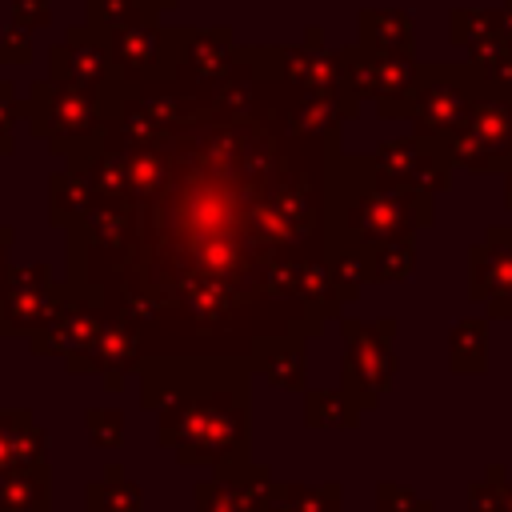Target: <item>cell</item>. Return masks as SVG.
<instances>
[{"label": "cell", "instance_id": "1", "mask_svg": "<svg viewBox=\"0 0 512 512\" xmlns=\"http://www.w3.org/2000/svg\"><path fill=\"white\" fill-rule=\"evenodd\" d=\"M160 144L168 180L136 212V272L104 296L136 320L144 356L248 360L268 336H320L324 320L304 300H272L264 272L328 256L340 136L284 132L256 92L252 116H208Z\"/></svg>", "mask_w": 512, "mask_h": 512}, {"label": "cell", "instance_id": "2", "mask_svg": "<svg viewBox=\"0 0 512 512\" xmlns=\"http://www.w3.org/2000/svg\"><path fill=\"white\" fill-rule=\"evenodd\" d=\"M140 400L160 416V444L184 464H248V360L144 356Z\"/></svg>", "mask_w": 512, "mask_h": 512}, {"label": "cell", "instance_id": "3", "mask_svg": "<svg viewBox=\"0 0 512 512\" xmlns=\"http://www.w3.org/2000/svg\"><path fill=\"white\" fill-rule=\"evenodd\" d=\"M436 224V196L376 168L372 156H340L328 184V244L380 248Z\"/></svg>", "mask_w": 512, "mask_h": 512}, {"label": "cell", "instance_id": "4", "mask_svg": "<svg viewBox=\"0 0 512 512\" xmlns=\"http://www.w3.org/2000/svg\"><path fill=\"white\" fill-rule=\"evenodd\" d=\"M68 232V280L112 296L128 284L140 260V220L136 208L96 204Z\"/></svg>", "mask_w": 512, "mask_h": 512}, {"label": "cell", "instance_id": "5", "mask_svg": "<svg viewBox=\"0 0 512 512\" xmlns=\"http://www.w3.org/2000/svg\"><path fill=\"white\" fill-rule=\"evenodd\" d=\"M488 96V84L480 76V68L464 56V64H448V60H432L420 64L416 88H412V132L428 136V140H448L464 128V120L472 116V108Z\"/></svg>", "mask_w": 512, "mask_h": 512}, {"label": "cell", "instance_id": "6", "mask_svg": "<svg viewBox=\"0 0 512 512\" xmlns=\"http://www.w3.org/2000/svg\"><path fill=\"white\" fill-rule=\"evenodd\" d=\"M20 116L28 132L36 140H48L52 156L60 160H68L80 144L96 140L108 124V112L92 92L60 80H32L28 96L20 100Z\"/></svg>", "mask_w": 512, "mask_h": 512}, {"label": "cell", "instance_id": "7", "mask_svg": "<svg viewBox=\"0 0 512 512\" xmlns=\"http://www.w3.org/2000/svg\"><path fill=\"white\" fill-rule=\"evenodd\" d=\"M340 332H344L340 392L364 416L392 388V376H396V352H392L396 320L392 316H380V320H352V316H344Z\"/></svg>", "mask_w": 512, "mask_h": 512}, {"label": "cell", "instance_id": "8", "mask_svg": "<svg viewBox=\"0 0 512 512\" xmlns=\"http://www.w3.org/2000/svg\"><path fill=\"white\" fill-rule=\"evenodd\" d=\"M236 60V36L228 24L216 28H164L160 32V60L152 76H176L216 96L224 76Z\"/></svg>", "mask_w": 512, "mask_h": 512}, {"label": "cell", "instance_id": "9", "mask_svg": "<svg viewBox=\"0 0 512 512\" xmlns=\"http://www.w3.org/2000/svg\"><path fill=\"white\" fill-rule=\"evenodd\" d=\"M76 296V284L52 280L48 264H12L8 268V288L0 300V336H36L48 324H56V316L68 308V300Z\"/></svg>", "mask_w": 512, "mask_h": 512}, {"label": "cell", "instance_id": "10", "mask_svg": "<svg viewBox=\"0 0 512 512\" xmlns=\"http://www.w3.org/2000/svg\"><path fill=\"white\" fill-rule=\"evenodd\" d=\"M268 52H272L276 72H280L288 84L336 100L348 120L360 116V100L348 92V80H344L340 48H324V28L312 24L308 36H304V44H268Z\"/></svg>", "mask_w": 512, "mask_h": 512}, {"label": "cell", "instance_id": "11", "mask_svg": "<svg viewBox=\"0 0 512 512\" xmlns=\"http://www.w3.org/2000/svg\"><path fill=\"white\" fill-rule=\"evenodd\" d=\"M48 80L76 84V88L92 92L100 104H108L120 84L108 36L92 24H72L64 32V40L48 48Z\"/></svg>", "mask_w": 512, "mask_h": 512}, {"label": "cell", "instance_id": "12", "mask_svg": "<svg viewBox=\"0 0 512 512\" xmlns=\"http://www.w3.org/2000/svg\"><path fill=\"white\" fill-rule=\"evenodd\" d=\"M452 160L468 172H512V100L488 96L472 108L464 128L452 136Z\"/></svg>", "mask_w": 512, "mask_h": 512}, {"label": "cell", "instance_id": "13", "mask_svg": "<svg viewBox=\"0 0 512 512\" xmlns=\"http://www.w3.org/2000/svg\"><path fill=\"white\" fill-rule=\"evenodd\" d=\"M372 160L384 176L408 184V188H420V192H448L452 184V144L448 140H428V136H392L384 144L372 148Z\"/></svg>", "mask_w": 512, "mask_h": 512}, {"label": "cell", "instance_id": "14", "mask_svg": "<svg viewBox=\"0 0 512 512\" xmlns=\"http://www.w3.org/2000/svg\"><path fill=\"white\" fill-rule=\"evenodd\" d=\"M468 300L484 304L488 320H512V224H492L468 248Z\"/></svg>", "mask_w": 512, "mask_h": 512}, {"label": "cell", "instance_id": "15", "mask_svg": "<svg viewBox=\"0 0 512 512\" xmlns=\"http://www.w3.org/2000/svg\"><path fill=\"white\" fill-rule=\"evenodd\" d=\"M128 148H132V140L108 120L96 140L80 144V148L64 160V168H72V172H80V176L88 180L96 204L136 208V204H132V176H128Z\"/></svg>", "mask_w": 512, "mask_h": 512}, {"label": "cell", "instance_id": "16", "mask_svg": "<svg viewBox=\"0 0 512 512\" xmlns=\"http://www.w3.org/2000/svg\"><path fill=\"white\" fill-rule=\"evenodd\" d=\"M64 364H68V372H100L108 380V388L116 392L120 380L128 372H140V364H144V344H140L136 320L120 308H108V320L96 332V340L80 356H68Z\"/></svg>", "mask_w": 512, "mask_h": 512}, {"label": "cell", "instance_id": "17", "mask_svg": "<svg viewBox=\"0 0 512 512\" xmlns=\"http://www.w3.org/2000/svg\"><path fill=\"white\" fill-rule=\"evenodd\" d=\"M104 320H108L104 296L96 288H80L76 284V296L56 316V324H48L44 332L32 336V352L36 356H64V360L68 356H80L96 340V332L104 328Z\"/></svg>", "mask_w": 512, "mask_h": 512}, {"label": "cell", "instance_id": "18", "mask_svg": "<svg viewBox=\"0 0 512 512\" xmlns=\"http://www.w3.org/2000/svg\"><path fill=\"white\" fill-rule=\"evenodd\" d=\"M160 16H144L128 28H116L108 32V44H112V60H116V80L120 84H136L144 76L156 72V60H160Z\"/></svg>", "mask_w": 512, "mask_h": 512}, {"label": "cell", "instance_id": "19", "mask_svg": "<svg viewBox=\"0 0 512 512\" xmlns=\"http://www.w3.org/2000/svg\"><path fill=\"white\" fill-rule=\"evenodd\" d=\"M356 44L384 56H416V20L404 8H360Z\"/></svg>", "mask_w": 512, "mask_h": 512}, {"label": "cell", "instance_id": "20", "mask_svg": "<svg viewBox=\"0 0 512 512\" xmlns=\"http://www.w3.org/2000/svg\"><path fill=\"white\" fill-rule=\"evenodd\" d=\"M304 336H268L252 348L248 368H256L268 384L288 388V392H304L308 384V352H304Z\"/></svg>", "mask_w": 512, "mask_h": 512}, {"label": "cell", "instance_id": "21", "mask_svg": "<svg viewBox=\"0 0 512 512\" xmlns=\"http://www.w3.org/2000/svg\"><path fill=\"white\" fill-rule=\"evenodd\" d=\"M448 40L464 48L472 64H484L496 56L500 44V8H452L448 12Z\"/></svg>", "mask_w": 512, "mask_h": 512}, {"label": "cell", "instance_id": "22", "mask_svg": "<svg viewBox=\"0 0 512 512\" xmlns=\"http://www.w3.org/2000/svg\"><path fill=\"white\" fill-rule=\"evenodd\" d=\"M44 444L48 440L32 424V412L28 408H16V412H4L0 408V472L44 464Z\"/></svg>", "mask_w": 512, "mask_h": 512}, {"label": "cell", "instance_id": "23", "mask_svg": "<svg viewBox=\"0 0 512 512\" xmlns=\"http://www.w3.org/2000/svg\"><path fill=\"white\" fill-rule=\"evenodd\" d=\"M96 208V196L88 188V180L72 168H56L48 176V220L56 228H72L80 216H88Z\"/></svg>", "mask_w": 512, "mask_h": 512}, {"label": "cell", "instance_id": "24", "mask_svg": "<svg viewBox=\"0 0 512 512\" xmlns=\"http://www.w3.org/2000/svg\"><path fill=\"white\" fill-rule=\"evenodd\" d=\"M128 176H132V204L136 212L156 200V192L168 180V152L160 140H136L128 148Z\"/></svg>", "mask_w": 512, "mask_h": 512}, {"label": "cell", "instance_id": "25", "mask_svg": "<svg viewBox=\"0 0 512 512\" xmlns=\"http://www.w3.org/2000/svg\"><path fill=\"white\" fill-rule=\"evenodd\" d=\"M48 464L0 472V512H48Z\"/></svg>", "mask_w": 512, "mask_h": 512}, {"label": "cell", "instance_id": "26", "mask_svg": "<svg viewBox=\"0 0 512 512\" xmlns=\"http://www.w3.org/2000/svg\"><path fill=\"white\" fill-rule=\"evenodd\" d=\"M448 364L452 372L480 376L488 368V316H464L448 332Z\"/></svg>", "mask_w": 512, "mask_h": 512}, {"label": "cell", "instance_id": "27", "mask_svg": "<svg viewBox=\"0 0 512 512\" xmlns=\"http://www.w3.org/2000/svg\"><path fill=\"white\" fill-rule=\"evenodd\" d=\"M176 4L180 0H84V12H88L84 24H92L108 36L116 28H128V24L144 20V16H164Z\"/></svg>", "mask_w": 512, "mask_h": 512}, {"label": "cell", "instance_id": "28", "mask_svg": "<svg viewBox=\"0 0 512 512\" xmlns=\"http://www.w3.org/2000/svg\"><path fill=\"white\" fill-rule=\"evenodd\" d=\"M304 420L312 428H356L360 424V412L344 400L340 388H312L304 396Z\"/></svg>", "mask_w": 512, "mask_h": 512}, {"label": "cell", "instance_id": "29", "mask_svg": "<svg viewBox=\"0 0 512 512\" xmlns=\"http://www.w3.org/2000/svg\"><path fill=\"white\" fill-rule=\"evenodd\" d=\"M368 268H372V284H404L416 272V240L404 236V240L372 248Z\"/></svg>", "mask_w": 512, "mask_h": 512}, {"label": "cell", "instance_id": "30", "mask_svg": "<svg viewBox=\"0 0 512 512\" xmlns=\"http://www.w3.org/2000/svg\"><path fill=\"white\" fill-rule=\"evenodd\" d=\"M88 512H140V492L120 472H108L88 488Z\"/></svg>", "mask_w": 512, "mask_h": 512}, {"label": "cell", "instance_id": "31", "mask_svg": "<svg viewBox=\"0 0 512 512\" xmlns=\"http://www.w3.org/2000/svg\"><path fill=\"white\" fill-rule=\"evenodd\" d=\"M280 496L288 500L292 512H340V488L336 484H320V488L280 484Z\"/></svg>", "mask_w": 512, "mask_h": 512}, {"label": "cell", "instance_id": "32", "mask_svg": "<svg viewBox=\"0 0 512 512\" xmlns=\"http://www.w3.org/2000/svg\"><path fill=\"white\" fill-rule=\"evenodd\" d=\"M196 512H248V508H244L236 484L228 476H216L196 488Z\"/></svg>", "mask_w": 512, "mask_h": 512}, {"label": "cell", "instance_id": "33", "mask_svg": "<svg viewBox=\"0 0 512 512\" xmlns=\"http://www.w3.org/2000/svg\"><path fill=\"white\" fill-rule=\"evenodd\" d=\"M84 428H88L96 448H116L124 440V412L120 408H88Z\"/></svg>", "mask_w": 512, "mask_h": 512}, {"label": "cell", "instance_id": "34", "mask_svg": "<svg viewBox=\"0 0 512 512\" xmlns=\"http://www.w3.org/2000/svg\"><path fill=\"white\" fill-rule=\"evenodd\" d=\"M0 64H32V32L16 20L0 24Z\"/></svg>", "mask_w": 512, "mask_h": 512}, {"label": "cell", "instance_id": "35", "mask_svg": "<svg viewBox=\"0 0 512 512\" xmlns=\"http://www.w3.org/2000/svg\"><path fill=\"white\" fill-rule=\"evenodd\" d=\"M472 512H508L504 472H488V480L472 484Z\"/></svg>", "mask_w": 512, "mask_h": 512}, {"label": "cell", "instance_id": "36", "mask_svg": "<svg viewBox=\"0 0 512 512\" xmlns=\"http://www.w3.org/2000/svg\"><path fill=\"white\" fill-rule=\"evenodd\" d=\"M484 84L496 92V96H508L512 100V48H500L496 56H488L484 64H476Z\"/></svg>", "mask_w": 512, "mask_h": 512}, {"label": "cell", "instance_id": "37", "mask_svg": "<svg viewBox=\"0 0 512 512\" xmlns=\"http://www.w3.org/2000/svg\"><path fill=\"white\" fill-rule=\"evenodd\" d=\"M16 116H20L16 88L8 80H0V156H12V148H16Z\"/></svg>", "mask_w": 512, "mask_h": 512}, {"label": "cell", "instance_id": "38", "mask_svg": "<svg viewBox=\"0 0 512 512\" xmlns=\"http://www.w3.org/2000/svg\"><path fill=\"white\" fill-rule=\"evenodd\" d=\"M8 20H16L28 32H40L52 24V4L48 0H8Z\"/></svg>", "mask_w": 512, "mask_h": 512}, {"label": "cell", "instance_id": "39", "mask_svg": "<svg viewBox=\"0 0 512 512\" xmlns=\"http://www.w3.org/2000/svg\"><path fill=\"white\" fill-rule=\"evenodd\" d=\"M380 512H432L428 500H416L408 488H396V484H380Z\"/></svg>", "mask_w": 512, "mask_h": 512}, {"label": "cell", "instance_id": "40", "mask_svg": "<svg viewBox=\"0 0 512 512\" xmlns=\"http://www.w3.org/2000/svg\"><path fill=\"white\" fill-rule=\"evenodd\" d=\"M12 240H16V232L0 224V300H4V288H8V268H12Z\"/></svg>", "mask_w": 512, "mask_h": 512}, {"label": "cell", "instance_id": "41", "mask_svg": "<svg viewBox=\"0 0 512 512\" xmlns=\"http://www.w3.org/2000/svg\"><path fill=\"white\" fill-rule=\"evenodd\" d=\"M500 44L512 48V0H500Z\"/></svg>", "mask_w": 512, "mask_h": 512}, {"label": "cell", "instance_id": "42", "mask_svg": "<svg viewBox=\"0 0 512 512\" xmlns=\"http://www.w3.org/2000/svg\"><path fill=\"white\" fill-rule=\"evenodd\" d=\"M504 208L512 212V172H504Z\"/></svg>", "mask_w": 512, "mask_h": 512}, {"label": "cell", "instance_id": "43", "mask_svg": "<svg viewBox=\"0 0 512 512\" xmlns=\"http://www.w3.org/2000/svg\"><path fill=\"white\" fill-rule=\"evenodd\" d=\"M508 512H512V484H508Z\"/></svg>", "mask_w": 512, "mask_h": 512}]
</instances>
